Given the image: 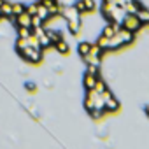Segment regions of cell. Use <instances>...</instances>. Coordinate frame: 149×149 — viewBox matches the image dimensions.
Wrapping results in <instances>:
<instances>
[{"label":"cell","instance_id":"9c48e42d","mask_svg":"<svg viewBox=\"0 0 149 149\" xmlns=\"http://www.w3.org/2000/svg\"><path fill=\"white\" fill-rule=\"evenodd\" d=\"M140 9V6L135 2V0H132V2H128L126 6H125V11H126V14H137V11Z\"/></svg>","mask_w":149,"mask_h":149},{"label":"cell","instance_id":"8992f818","mask_svg":"<svg viewBox=\"0 0 149 149\" xmlns=\"http://www.w3.org/2000/svg\"><path fill=\"white\" fill-rule=\"evenodd\" d=\"M16 23L19 25V26H26V28H32V14H28L26 11H23L21 14H18L16 16Z\"/></svg>","mask_w":149,"mask_h":149},{"label":"cell","instance_id":"6da1fadb","mask_svg":"<svg viewBox=\"0 0 149 149\" xmlns=\"http://www.w3.org/2000/svg\"><path fill=\"white\" fill-rule=\"evenodd\" d=\"M133 40V32H130V30H126V28H119L111 39H109V49H118V47H121V46H125V44H130Z\"/></svg>","mask_w":149,"mask_h":149},{"label":"cell","instance_id":"52a82bcc","mask_svg":"<svg viewBox=\"0 0 149 149\" xmlns=\"http://www.w3.org/2000/svg\"><path fill=\"white\" fill-rule=\"evenodd\" d=\"M97 79H98V76H93V74H88V72H86V76H84V86H86L88 90H95Z\"/></svg>","mask_w":149,"mask_h":149},{"label":"cell","instance_id":"ba28073f","mask_svg":"<svg viewBox=\"0 0 149 149\" xmlns=\"http://www.w3.org/2000/svg\"><path fill=\"white\" fill-rule=\"evenodd\" d=\"M137 18L142 21V25H144V23H149V9H147V7H140V9L137 11Z\"/></svg>","mask_w":149,"mask_h":149},{"label":"cell","instance_id":"8fae6325","mask_svg":"<svg viewBox=\"0 0 149 149\" xmlns=\"http://www.w3.org/2000/svg\"><path fill=\"white\" fill-rule=\"evenodd\" d=\"M37 16L44 21L46 18H49V11H47V7L46 6H42V4H39V7H37Z\"/></svg>","mask_w":149,"mask_h":149},{"label":"cell","instance_id":"7a4b0ae2","mask_svg":"<svg viewBox=\"0 0 149 149\" xmlns=\"http://www.w3.org/2000/svg\"><path fill=\"white\" fill-rule=\"evenodd\" d=\"M104 105H105V104H104L102 93H98L97 90H88V95H86V98H84V107H86V111H88V112L93 111V109L105 111Z\"/></svg>","mask_w":149,"mask_h":149},{"label":"cell","instance_id":"277c9868","mask_svg":"<svg viewBox=\"0 0 149 149\" xmlns=\"http://www.w3.org/2000/svg\"><path fill=\"white\" fill-rule=\"evenodd\" d=\"M121 26L135 33L137 30H140V26H142V21L137 18V14H126V16H125V19H123V23H121Z\"/></svg>","mask_w":149,"mask_h":149},{"label":"cell","instance_id":"603a6c76","mask_svg":"<svg viewBox=\"0 0 149 149\" xmlns=\"http://www.w3.org/2000/svg\"><path fill=\"white\" fill-rule=\"evenodd\" d=\"M40 4H42V6H46V7L49 9L51 6H54V4H56V0H40Z\"/></svg>","mask_w":149,"mask_h":149},{"label":"cell","instance_id":"7c38bea8","mask_svg":"<svg viewBox=\"0 0 149 149\" xmlns=\"http://www.w3.org/2000/svg\"><path fill=\"white\" fill-rule=\"evenodd\" d=\"M46 33H47V37H49V40H51V44H53V46H54L58 40H61V35H60L58 32H54V30H47Z\"/></svg>","mask_w":149,"mask_h":149},{"label":"cell","instance_id":"9a60e30c","mask_svg":"<svg viewBox=\"0 0 149 149\" xmlns=\"http://www.w3.org/2000/svg\"><path fill=\"white\" fill-rule=\"evenodd\" d=\"M18 35L23 37V39H28L32 35V28H26V26H19L18 28Z\"/></svg>","mask_w":149,"mask_h":149},{"label":"cell","instance_id":"484cf974","mask_svg":"<svg viewBox=\"0 0 149 149\" xmlns=\"http://www.w3.org/2000/svg\"><path fill=\"white\" fill-rule=\"evenodd\" d=\"M146 112H147V116H149V105H147V109H146Z\"/></svg>","mask_w":149,"mask_h":149},{"label":"cell","instance_id":"e0dca14e","mask_svg":"<svg viewBox=\"0 0 149 149\" xmlns=\"http://www.w3.org/2000/svg\"><path fill=\"white\" fill-rule=\"evenodd\" d=\"M97 44H98L102 49H109V37L100 35V37H98V40H97Z\"/></svg>","mask_w":149,"mask_h":149},{"label":"cell","instance_id":"d4e9b609","mask_svg":"<svg viewBox=\"0 0 149 149\" xmlns=\"http://www.w3.org/2000/svg\"><path fill=\"white\" fill-rule=\"evenodd\" d=\"M104 2H111V4H118V0H104Z\"/></svg>","mask_w":149,"mask_h":149},{"label":"cell","instance_id":"d6986e66","mask_svg":"<svg viewBox=\"0 0 149 149\" xmlns=\"http://www.w3.org/2000/svg\"><path fill=\"white\" fill-rule=\"evenodd\" d=\"M95 90H97L98 93H104V91L107 90V86H105V83H104L102 79H97V84H95Z\"/></svg>","mask_w":149,"mask_h":149},{"label":"cell","instance_id":"ffe728a7","mask_svg":"<svg viewBox=\"0 0 149 149\" xmlns=\"http://www.w3.org/2000/svg\"><path fill=\"white\" fill-rule=\"evenodd\" d=\"M74 7H76L81 14L83 13H86V6H84V0H79V2H76V6H74Z\"/></svg>","mask_w":149,"mask_h":149},{"label":"cell","instance_id":"5bb4252c","mask_svg":"<svg viewBox=\"0 0 149 149\" xmlns=\"http://www.w3.org/2000/svg\"><path fill=\"white\" fill-rule=\"evenodd\" d=\"M90 49H91V44H88V42H81V44H79V54H81L83 58L90 53Z\"/></svg>","mask_w":149,"mask_h":149},{"label":"cell","instance_id":"30bf717a","mask_svg":"<svg viewBox=\"0 0 149 149\" xmlns=\"http://www.w3.org/2000/svg\"><path fill=\"white\" fill-rule=\"evenodd\" d=\"M0 13H2V16H14L13 14V4L2 2V6H0Z\"/></svg>","mask_w":149,"mask_h":149},{"label":"cell","instance_id":"5b68a950","mask_svg":"<svg viewBox=\"0 0 149 149\" xmlns=\"http://www.w3.org/2000/svg\"><path fill=\"white\" fill-rule=\"evenodd\" d=\"M102 97H104V107H105V111H109V112H116L118 109H119V104H118V100L112 97V93L109 91V90H105L104 93H102Z\"/></svg>","mask_w":149,"mask_h":149},{"label":"cell","instance_id":"4fadbf2b","mask_svg":"<svg viewBox=\"0 0 149 149\" xmlns=\"http://www.w3.org/2000/svg\"><path fill=\"white\" fill-rule=\"evenodd\" d=\"M39 42H40V47H49V46H53L51 44V40H49V37H47V33L44 32L42 35H39Z\"/></svg>","mask_w":149,"mask_h":149},{"label":"cell","instance_id":"2e32d148","mask_svg":"<svg viewBox=\"0 0 149 149\" xmlns=\"http://www.w3.org/2000/svg\"><path fill=\"white\" fill-rule=\"evenodd\" d=\"M54 46H56V49H58V51H60L61 54H65V53H68V44H67L65 40H58V42H56Z\"/></svg>","mask_w":149,"mask_h":149},{"label":"cell","instance_id":"cb8c5ba5","mask_svg":"<svg viewBox=\"0 0 149 149\" xmlns=\"http://www.w3.org/2000/svg\"><path fill=\"white\" fill-rule=\"evenodd\" d=\"M26 88H30V90H35V86H33L32 83H26Z\"/></svg>","mask_w":149,"mask_h":149},{"label":"cell","instance_id":"44dd1931","mask_svg":"<svg viewBox=\"0 0 149 149\" xmlns=\"http://www.w3.org/2000/svg\"><path fill=\"white\" fill-rule=\"evenodd\" d=\"M84 6H86V13L95 9V2H93V0H84Z\"/></svg>","mask_w":149,"mask_h":149},{"label":"cell","instance_id":"7402d4cb","mask_svg":"<svg viewBox=\"0 0 149 149\" xmlns=\"http://www.w3.org/2000/svg\"><path fill=\"white\" fill-rule=\"evenodd\" d=\"M37 7H39V4H33V6H30V7L26 9V13L32 14V16H37Z\"/></svg>","mask_w":149,"mask_h":149},{"label":"cell","instance_id":"ac0fdd59","mask_svg":"<svg viewBox=\"0 0 149 149\" xmlns=\"http://www.w3.org/2000/svg\"><path fill=\"white\" fill-rule=\"evenodd\" d=\"M23 11H26L23 4H13V14H14V16H18V14H21Z\"/></svg>","mask_w":149,"mask_h":149},{"label":"cell","instance_id":"3957f363","mask_svg":"<svg viewBox=\"0 0 149 149\" xmlns=\"http://www.w3.org/2000/svg\"><path fill=\"white\" fill-rule=\"evenodd\" d=\"M63 16L68 19L70 32H72V33H77L79 28H81V13H79L76 7H67V9L63 11Z\"/></svg>","mask_w":149,"mask_h":149}]
</instances>
